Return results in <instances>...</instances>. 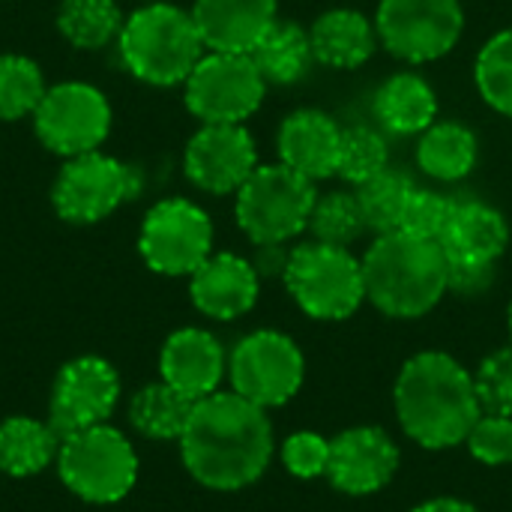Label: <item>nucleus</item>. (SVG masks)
Instances as JSON below:
<instances>
[{
	"instance_id": "obj_15",
	"label": "nucleus",
	"mask_w": 512,
	"mask_h": 512,
	"mask_svg": "<svg viewBox=\"0 0 512 512\" xmlns=\"http://www.w3.org/2000/svg\"><path fill=\"white\" fill-rule=\"evenodd\" d=\"M255 168V138L243 129V123H201L183 153L189 183L210 195L237 192Z\"/></svg>"
},
{
	"instance_id": "obj_12",
	"label": "nucleus",
	"mask_w": 512,
	"mask_h": 512,
	"mask_svg": "<svg viewBox=\"0 0 512 512\" xmlns=\"http://www.w3.org/2000/svg\"><path fill=\"white\" fill-rule=\"evenodd\" d=\"M36 138L57 156L72 159L102 147L111 132V105L87 81H63L45 90L33 111Z\"/></svg>"
},
{
	"instance_id": "obj_29",
	"label": "nucleus",
	"mask_w": 512,
	"mask_h": 512,
	"mask_svg": "<svg viewBox=\"0 0 512 512\" xmlns=\"http://www.w3.org/2000/svg\"><path fill=\"white\" fill-rule=\"evenodd\" d=\"M411 192H414V180L396 168H387V171L369 177L366 183H360L354 189V195L360 201L366 231H375V234L399 231Z\"/></svg>"
},
{
	"instance_id": "obj_41",
	"label": "nucleus",
	"mask_w": 512,
	"mask_h": 512,
	"mask_svg": "<svg viewBox=\"0 0 512 512\" xmlns=\"http://www.w3.org/2000/svg\"><path fill=\"white\" fill-rule=\"evenodd\" d=\"M507 327H510V339H512V303H510V312H507Z\"/></svg>"
},
{
	"instance_id": "obj_22",
	"label": "nucleus",
	"mask_w": 512,
	"mask_h": 512,
	"mask_svg": "<svg viewBox=\"0 0 512 512\" xmlns=\"http://www.w3.org/2000/svg\"><path fill=\"white\" fill-rule=\"evenodd\" d=\"M315 60L333 69H357L378 48L375 21H369L357 9H330L315 18L309 27Z\"/></svg>"
},
{
	"instance_id": "obj_20",
	"label": "nucleus",
	"mask_w": 512,
	"mask_h": 512,
	"mask_svg": "<svg viewBox=\"0 0 512 512\" xmlns=\"http://www.w3.org/2000/svg\"><path fill=\"white\" fill-rule=\"evenodd\" d=\"M438 243L453 264H498L510 246V225L486 201L453 198Z\"/></svg>"
},
{
	"instance_id": "obj_9",
	"label": "nucleus",
	"mask_w": 512,
	"mask_h": 512,
	"mask_svg": "<svg viewBox=\"0 0 512 512\" xmlns=\"http://www.w3.org/2000/svg\"><path fill=\"white\" fill-rule=\"evenodd\" d=\"M138 192L141 174L132 165L93 150L66 159L51 186V204L60 219L72 225H93L108 219Z\"/></svg>"
},
{
	"instance_id": "obj_25",
	"label": "nucleus",
	"mask_w": 512,
	"mask_h": 512,
	"mask_svg": "<svg viewBox=\"0 0 512 512\" xmlns=\"http://www.w3.org/2000/svg\"><path fill=\"white\" fill-rule=\"evenodd\" d=\"M249 57L267 84L285 87V84H297L300 78H306V72L315 60V51H312L309 30H303L294 21L276 18L267 27V33L255 42Z\"/></svg>"
},
{
	"instance_id": "obj_35",
	"label": "nucleus",
	"mask_w": 512,
	"mask_h": 512,
	"mask_svg": "<svg viewBox=\"0 0 512 512\" xmlns=\"http://www.w3.org/2000/svg\"><path fill=\"white\" fill-rule=\"evenodd\" d=\"M471 456L486 468H501L512 462V417L504 414H480L474 429L465 438Z\"/></svg>"
},
{
	"instance_id": "obj_16",
	"label": "nucleus",
	"mask_w": 512,
	"mask_h": 512,
	"mask_svg": "<svg viewBox=\"0 0 512 512\" xmlns=\"http://www.w3.org/2000/svg\"><path fill=\"white\" fill-rule=\"evenodd\" d=\"M399 459V447L384 429L354 426L330 441L327 480L342 495L366 498L393 483Z\"/></svg>"
},
{
	"instance_id": "obj_24",
	"label": "nucleus",
	"mask_w": 512,
	"mask_h": 512,
	"mask_svg": "<svg viewBox=\"0 0 512 512\" xmlns=\"http://www.w3.org/2000/svg\"><path fill=\"white\" fill-rule=\"evenodd\" d=\"M60 435L36 417H6L0 423V474L27 480L57 462Z\"/></svg>"
},
{
	"instance_id": "obj_21",
	"label": "nucleus",
	"mask_w": 512,
	"mask_h": 512,
	"mask_svg": "<svg viewBox=\"0 0 512 512\" xmlns=\"http://www.w3.org/2000/svg\"><path fill=\"white\" fill-rule=\"evenodd\" d=\"M192 18L207 51L249 54L276 21V0H195Z\"/></svg>"
},
{
	"instance_id": "obj_13",
	"label": "nucleus",
	"mask_w": 512,
	"mask_h": 512,
	"mask_svg": "<svg viewBox=\"0 0 512 512\" xmlns=\"http://www.w3.org/2000/svg\"><path fill=\"white\" fill-rule=\"evenodd\" d=\"M186 84V108L201 123H243L267 93V81L249 54L207 51Z\"/></svg>"
},
{
	"instance_id": "obj_2",
	"label": "nucleus",
	"mask_w": 512,
	"mask_h": 512,
	"mask_svg": "<svg viewBox=\"0 0 512 512\" xmlns=\"http://www.w3.org/2000/svg\"><path fill=\"white\" fill-rule=\"evenodd\" d=\"M393 411L402 432L423 450L465 444L483 414L474 375L444 351H420L402 366L393 384Z\"/></svg>"
},
{
	"instance_id": "obj_8",
	"label": "nucleus",
	"mask_w": 512,
	"mask_h": 512,
	"mask_svg": "<svg viewBox=\"0 0 512 512\" xmlns=\"http://www.w3.org/2000/svg\"><path fill=\"white\" fill-rule=\"evenodd\" d=\"M231 390L252 405L270 411L288 405L306 381V357L300 345L279 330H255L228 354Z\"/></svg>"
},
{
	"instance_id": "obj_28",
	"label": "nucleus",
	"mask_w": 512,
	"mask_h": 512,
	"mask_svg": "<svg viewBox=\"0 0 512 512\" xmlns=\"http://www.w3.org/2000/svg\"><path fill=\"white\" fill-rule=\"evenodd\" d=\"M123 21L117 0H63L57 9L60 36L81 51L111 45L120 36Z\"/></svg>"
},
{
	"instance_id": "obj_31",
	"label": "nucleus",
	"mask_w": 512,
	"mask_h": 512,
	"mask_svg": "<svg viewBox=\"0 0 512 512\" xmlns=\"http://www.w3.org/2000/svg\"><path fill=\"white\" fill-rule=\"evenodd\" d=\"M45 90V75L36 60L24 54H0V120L33 117Z\"/></svg>"
},
{
	"instance_id": "obj_30",
	"label": "nucleus",
	"mask_w": 512,
	"mask_h": 512,
	"mask_svg": "<svg viewBox=\"0 0 512 512\" xmlns=\"http://www.w3.org/2000/svg\"><path fill=\"white\" fill-rule=\"evenodd\" d=\"M306 231L318 243L348 249L366 231V219H363V210H360L357 195L354 192H327V195H318L315 198V207L309 213Z\"/></svg>"
},
{
	"instance_id": "obj_7",
	"label": "nucleus",
	"mask_w": 512,
	"mask_h": 512,
	"mask_svg": "<svg viewBox=\"0 0 512 512\" xmlns=\"http://www.w3.org/2000/svg\"><path fill=\"white\" fill-rule=\"evenodd\" d=\"M237 225L255 243H285L306 231L315 207V183L288 165H258L252 177L234 192Z\"/></svg>"
},
{
	"instance_id": "obj_1",
	"label": "nucleus",
	"mask_w": 512,
	"mask_h": 512,
	"mask_svg": "<svg viewBox=\"0 0 512 512\" xmlns=\"http://www.w3.org/2000/svg\"><path fill=\"white\" fill-rule=\"evenodd\" d=\"M177 447L195 483L213 492H240L264 477L276 438L264 408L234 390H216L195 402Z\"/></svg>"
},
{
	"instance_id": "obj_14",
	"label": "nucleus",
	"mask_w": 512,
	"mask_h": 512,
	"mask_svg": "<svg viewBox=\"0 0 512 512\" xmlns=\"http://www.w3.org/2000/svg\"><path fill=\"white\" fill-rule=\"evenodd\" d=\"M120 393V375L105 357H75L54 378L48 399V423L60 438L90 426H102L117 411Z\"/></svg>"
},
{
	"instance_id": "obj_34",
	"label": "nucleus",
	"mask_w": 512,
	"mask_h": 512,
	"mask_svg": "<svg viewBox=\"0 0 512 512\" xmlns=\"http://www.w3.org/2000/svg\"><path fill=\"white\" fill-rule=\"evenodd\" d=\"M474 387L483 414L512 417V345L489 354L474 372Z\"/></svg>"
},
{
	"instance_id": "obj_39",
	"label": "nucleus",
	"mask_w": 512,
	"mask_h": 512,
	"mask_svg": "<svg viewBox=\"0 0 512 512\" xmlns=\"http://www.w3.org/2000/svg\"><path fill=\"white\" fill-rule=\"evenodd\" d=\"M288 255L291 252L285 249V243H264V246H258V258L252 264H255V270H258L261 279L264 276H285Z\"/></svg>"
},
{
	"instance_id": "obj_38",
	"label": "nucleus",
	"mask_w": 512,
	"mask_h": 512,
	"mask_svg": "<svg viewBox=\"0 0 512 512\" xmlns=\"http://www.w3.org/2000/svg\"><path fill=\"white\" fill-rule=\"evenodd\" d=\"M450 264L447 273V291L459 294V297H480L495 285L498 276V264Z\"/></svg>"
},
{
	"instance_id": "obj_4",
	"label": "nucleus",
	"mask_w": 512,
	"mask_h": 512,
	"mask_svg": "<svg viewBox=\"0 0 512 512\" xmlns=\"http://www.w3.org/2000/svg\"><path fill=\"white\" fill-rule=\"evenodd\" d=\"M117 48L123 66L153 87L183 84L207 54L192 12L162 0L135 9L123 21Z\"/></svg>"
},
{
	"instance_id": "obj_36",
	"label": "nucleus",
	"mask_w": 512,
	"mask_h": 512,
	"mask_svg": "<svg viewBox=\"0 0 512 512\" xmlns=\"http://www.w3.org/2000/svg\"><path fill=\"white\" fill-rule=\"evenodd\" d=\"M450 207H453V198H444L441 192L426 189V186H414L399 231L423 237V240H438L447 225Z\"/></svg>"
},
{
	"instance_id": "obj_10",
	"label": "nucleus",
	"mask_w": 512,
	"mask_h": 512,
	"mask_svg": "<svg viewBox=\"0 0 512 512\" xmlns=\"http://www.w3.org/2000/svg\"><path fill=\"white\" fill-rule=\"evenodd\" d=\"M378 42L405 63H432L456 48L465 30L462 0H381Z\"/></svg>"
},
{
	"instance_id": "obj_11",
	"label": "nucleus",
	"mask_w": 512,
	"mask_h": 512,
	"mask_svg": "<svg viewBox=\"0 0 512 512\" xmlns=\"http://www.w3.org/2000/svg\"><path fill=\"white\" fill-rule=\"evenodd\" d=\"M138 252L153 273L192 276L213 255V222L195 201L165 198L147 210Z\"/></svg>"
},
{
	"instance_id": "obj_19",
	"label": "nucleus",
	"mask_w": 512,
	"mask_h": 512,
	"mask_svg": "<svg viewBox=\"0 0 512 512\" xmlns=\"http://www.w3.org/2000/svg\"><path fill=\"white\" fill-rule=\"evenodd\" d=\"M276 144L279 162L312 183L327 180L339 171L342 126L318 108H300L288 114L279 126Z\"/></svg>"
},
{
	"instance_id": "obj_37",
	"label": "nucleus",
	"mask_w": 512,
	"mask_h": 512,
	"mask_svg": "<svg viewBox=\"0 0 512 512\" xmlns=\"http://www.w3.org/2000/svg\"><path fill=\"white\" fill-rule=\"evenodd\" d=\"M282 465L297 480H318L327 477L330 462V441L315 432H294L282 444Z\"/></svg>"
},
{
	"instance_id": "obj_6",
	"label": "nucleus",
	"mask_w": 512,
	"mask_h": 512,
	"mask_svg": "<svg viewBox=\"0 0 512 512\" xmlns=\"http://www.w3.org/2000/svg\"><path fill=\"white\" fill-rule=\"evenodd\" d=\"M282 282L291 300L315 321H345L366 300L360 258L318 240L291 249Z\"/></svg>"
},
{
	"instance_id": "obj_3",
	"label": "nucleus",
	"mask_w": 512,
	"mask_h": 512,
	"mask_svg": "<svg viewBox=\"0 0 512 512\" xmlns=\"http://www.w3.org/2000/svg\"><path fill=\"white\" fill-rule=\"evenodd\" d=\"M360 264L366 300L390 318H423L450 294V264L438 240L405 231L378 234Z\"/></svg>"
},
{
	"instance_id": "obj_23",
	"label": "nucleus",
	"mask_w": 512,
	"mask_h": 512,
	"mask_svg": "<svg viewBox=\"0 0 512 512\" xmlns=\"http://www.w3.org/2000/svg\"><path fill=\"white\" fill-rule=\"evenodd\" d=\"M375 120L393 135H420L438 120V99L432 84L417 72L390 75L372 102Z\"/></svg>"
},
{
	"instance_id": "obj_40",
	"label": "nucleus",
	"mask_w": 512,
	"mask_h": 512,
	"mask_svg": "<svg viewBox=\"0 0 512 512\" xmlns=\"http://www.w3.org/2000/svg\"><path fill=\"white\" fill-rule=\"evenodd\" d=\"M411 512H480L474 504L459 501V498H432L420 507H414Z\"/></svg>"
},
{
	"instance_id": "obj_32",
	"label": "nucleus",
	"mask_w": 512,
	"mask_h": 512,
	"mask_svg": "<svg viewBox=\"0 0 512 512\" xmlns=\"http://www.w3.org/2000/svg\"><path fill=\"white\" fill-rule=\"evenodd\" d=\"M480 96L498 111L512 117V27L495 33L477 54L474 66Z\"/></svg>"
},
{
	"instance_id": "obj_33",
	"label": "nucleus",
	"mask_w": 512,
	"mask_h": 512,
	"mask_svg": "<svg viewBox=\"0 0 512 512\" xmlns=\"http://www.w3.org/2000/svg\"><path fill=\"white\" fill-rule=\"evenodd\" d=\"M390 168V144L372 126H348L342 129V150H339V177L360 186L369 177Z\"/></svg>"
},
{
	"instance_id": "obj_26",
	"label": "nucleus",
	"mask_w": 512,
	"mask_h": 512,
	"mask_svg": "<svg viewBox=\"0 0 512 512\" xmlns=\"http://www.w3.org/2000/svg\"><path fill=\"white\" fill-rule=\"evenodd\" d=\"M417 165L441 183L465 180L477 165V135L456 120H435L417 141Z\"/></svg>"
},
{
	"instance_id": "obj_5",
	"label": "nucleus",
	"mask_w": 512,
	"mask_h": 512,
	"mask_svg": "<svg viewBox=\"0 0 512 512\" xmlns=\"http://www.w3.org/2000/svg\"><path fill=\"white\" fill-rule=\"evenodd\" d=\"M54 465L60 483L78 501L96 507L120 504L135 489L141 471L135 444L111 423L60 438Z\"/></svg>"
},
{
	"instance_id": "obj_18",
	"label": "nucleus",
	"mask_w": 512,
	"mask_h": 512,
	"mask_svg": "<svg viewBox=\"0 0 512 512\" xmlns=\"http://www.w3.org/2000/svg\"><path fill=\"white\" fill-rule=\"evenodd\" d=\"M159 375L189 399L216 393L228 375V357L222 342L201 327L174 330L159 351Z\"/></svg>"
},
{
	"instance_id": "obj_17",
	"label": "nucleus",
	"mask_w": 512,
	"mask_h": 512,
	"mask_svg": "<svg viewBox=\"0 0 512 512\" xmlns=\"http://www.w3.org/2000/svg\"><path fill=\"white\" fill-rule=\"evenodd\" d=\"M261 276L252 261L234 252L210 255L189 276V297L204 318L213 321H237L258 303Z\"/></svg>"
},
{
	"instance_id": "obj_27",
	"label": "nucleus",
	"mask_w": 512,
	"mask_h": 512,
	"mask_svg": "<svg viewBox=\"0 0 512 512\" xmlns=\"http://www.w3.org/2000/svg\"><path fill=\"white\" fill-rule=\"evenodd\" d=\"M192 408L195 399H189L165 381H156L141 387L129 399V423L147 441H180L192 417Z\"/></svg>"
}]
</instances>
